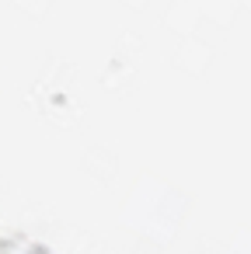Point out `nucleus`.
Wrapping results in <instances>:
<instances>
[]
</instances>
